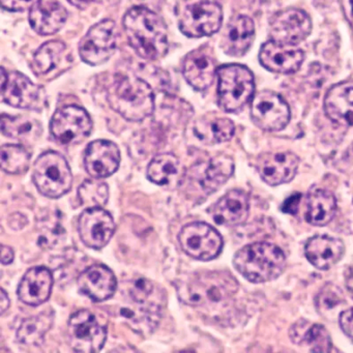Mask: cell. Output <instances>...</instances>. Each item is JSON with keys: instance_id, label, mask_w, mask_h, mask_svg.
<instances>
[{"instance_id": "obj_1", "label": "cell", "mask_w": 353, "mask_h": 353, "mask_svg": "<svg viewBox=\"0 0 353 353\" xmlns=\"http://www.w3.org/2000/svg\"><path fill=\"white\" fill-rule=\"evenodd\" d=\"M130 45L142 59L156 61L168 52V34L160 16L148 8L135 7L123 17Z\"/></svg>"}, {"instance_id": "obj_2", "label": "cell", "mask_w": 353, "mask_h": 353, "mask_svg": "<svg viewBox=\"0 0 353 353\" xmlns=\"http://www.w3.org/2000/svg\"><path fill=\"white\" fill-rule=\"evenodd\" d=\"M113 110L130 121H141L154 110V96L150 84L137 77L117 74L107 90Z\"/></svg>"}, {"instance_id": "obj_3", "label": "cell", "mask_w": 353, "mask_h": 353, "mask_svg": "<svg viewBox=\"0 0 353 353\" xmlns=\"http://www.w3.org/2000/svg\"><path fill=\"white\" fill-rule=\"evenodd\" d=\"M233 265L250 282H270L284 272L286 257L276 245L255 243L245 245L235 254Z\"/></svg>"}, {"instance_id": "obj_4", "label": "cell", "mask_w": 353, "mask_h": 353, "mask_svg": "<svg viewBox=\"0 0 353 353\" xmlns=\"http://www.w3.org/2000/svg\"><path fill=\"white\" fill-rule=\"evenodd\" d=\"M219 105L226 112L241 110L253 99L255 82L252 72L241 65H223L218 69Z\"/></svg>"}, {"instance_id": "obj_5", "label": "cell", "mask_w": 353, "mask_h": 353, "mask_svg": "<svg viewBox=\"0 0 353 353\" xmlns=\"http://www.w3.org/2000/svg\"><path fill=\"white\" fill-rule=\"evenodd\" d=\"M32 179L39 192L52 199L65 195L73 183L69 163L57 152H47L39 157L34 163Z\"/></svg>"}, {"instance_id": "obj_6", "label": "cell", "mask_w": 353, "mask_h": 353, "mask_svg": "<svg viewBox=\"0 0 353 353\" xmlns=\"http://www.w3.org/2000/svg\"><path fill=\"white\" fill-rule=\"evenodd\" d=\"M222 21V8L210 0L185 6L179 14V28L189 38L212 36L220 30Z\"/></svg>"}, {"instance_id": "obj_7", "label": "cell", "mask_w": 353, "mask_h": 353, "mask_svg": "<svg viewBox=\"0 0 353 353\" xmlns=\"http://www.w3.org/2000/svg\"><path fill=\"white\" fill-rule=\"evenodd\" d=\"M68 336L72 349L76 352H99L106 342L107 328L94 313L81 310L70 318Z\"/></svg>"}, {"instance_id": "obj_8", "label": "cell", "mask_w": 353, "mask_h": 353, "mask_svg": "<svg viewBox=\"0 0 353 353\" xmlns=\"http://www.w3.org/2000/svg\"><path fill=\"white\" fill-rule=\"evenodd\" d=\"M179 241L187 255L200 261H210L218 257L224 243L220 233L203 222L185 225L179 232Z\"/></svg>"}, {"instance_id": "obj_9", "label": "cell", "mask_w": 353, "mask_h": 353, "mask_svg": "<svg viewBox=\"0 0 353 353\" xmlns=\"http://www.w3.org/2000/svg\"><path fill=\"white\" fill-rule=\"evenodd\" d=\"M119 30L112 20H103L92 26L79 45L82 61L90 65L106 63L117 47Z\"/></svg>"}, {"instance_id": "obj_10", "label": "cell", "mask_w": 353, "mask_h": 353, "mask_svg": "<svg viewBox=\"0 0 353 353\" xmlns=\"http://www.w3.org/2000/svg\"><path fill=\"white\" fill-rule=\"evenodd\" d=\"M237 292V283L232 276L212 272L191 283L183 299L194 305H216L232 299Z\"/></svg>"}, {"instance_id": "obj_11", "label": "cell", "mask_w": 353, "mask_h": 353, "mask_svg": "<svg viewBox=\"0 0 353 353\" xmlns=\"http://www.w3.org/2000/svg\"><path fill=\"white\" fill-rule=\"evenodd\" d=\"M92 129L90 114L74 105L57 110L50 123L53 138L63 145L81 143L90 136Z\"/></svg>"}, {"instance_id": "obj_12", "label": "cell", "mask_w": 353, "mask_h": 353, "mask_svg": "<svg viewBox=\"0 0 353 353\" xmlns=\"http://www.w3.org/2000/svg\"><path fill=\"white\" fill-rule=\"evenodd\" d=\"M251 117L259 129L278 132L288 125L290 109L280 94L263 90L252 99Z\"/></svg>"}, {"instance_id": "obj_13", "label": "cell", "mask_w": 353, "mask_h": 353, "mask_svg": "<svg viewBox=\"0 0 353 353\" xmlns=\"http://www.w3.org/2000/svg\"><path fill=\"white\" fill-rule=\"evenodd\" d=\"M78 231L86 247L101 250L108 245L114 234V220L102 208H86L78 220Z\"/></svg>"}, {"instance_id": "obj_14", "label": "cell", "mask_w": 353, "mask_h": 353, "mask_svg": "<svg viewBox=\"0 0 353 353\" xmlns=\"http://www.w3.org/2000/svg\"><path fill=\"white\" fill-rule=\"evenodd\" d=\"M311 30V19L301 10H285L274 15L270 21L272 41L283 45L294 46L303 42Z\"/></svg>"}, {"instance_id": "obj_15", "label": "cell", "mask_w": 353, "mask_h": 353, "mask_svg": "<svg viewBox=\"0 0 353 353\" xmlns=\"http://www.w3.org/2000/svg\"><path fill=\"white\" fill-rule=\"evenodd\" d=\"M216 61L212 48L202 46L185 57L183 74L188 83L196 90H205L216 77Z\"/></svg>"}, {"instance_id": "obj_16", "label": "cell", "mask_w": 353, "mask_h": 353, "mask_svg": "<svg viewBox=\"0 0 353 353\" xmlns=\"http://www.w3.org/2000/svg\"><path fill=\"white\" fill-rule=\"evenodd\" d=\"M299 159L290 152H266L257 160V170L270 185L287 183L294 179Z\"/></svg>"}, {"instance_id": "obj_17", "label": "cell", "mask_w": 353, "mask_h": 353, "mask_svg": "<svg viewBox=\"0 0 353 353\" xmlns=\"http://www.w3.org/2000/svg\"><path fill=\"white\" fill-rule=\"evenodd\" d=\"M121 163V152L117 144L107 140H96L88 146L84 166L88 174L100 179L117 172Z\"/></svg>"}, {"instance_id": "obj_18", "label": "cell", "mask_w": 353, "mask_h": 353, "mask_svg": "<svg viewBox=\"0 0 353 353\" xmlns=\"http://www.w3.org/2000/svg\"><path fill=\"white\" fill-rule=\"evenodd\" d=\"M260 63L268 71L278 74H292L299 71L305 61L301 49L270 40L262 46Z\"/></svg>"}, {"instance_id": "obj_19", "label": "cell", "mask_w": 353, "mask_h": 353, "mask_svg": "<svg viewBox=\"0 0 353 353\" xmlns=\"http://www.w3.org/2000/svg\"><path fill=\"white\" fill-rule=\"evenodd\" d=\"M79 290L96 303L111 299L117 292V280L112 270L103 264H96L80 274Z\"/></svg>"}, {"instance_id": "obj_20", "label": "cell", "mask_w": 353, "mask_h": 353, "mask_svg": "<svg viewBox=\"0 0 353 353\" xmlns=\"http://www.w3.org/2000/svg\"><path fill=\"white\" fill-rule=\"evenodd\" d=\"M52 287V272L44 266H38L28 270L22 278L18 287V296L26 305L37 307L48 301Z\"/></svg>"}, {"instance_id": "obj_21", "label": "cell", "mask_w": 353, "mask_h": 353, "mask_svg": "<svg viewBox=\"0 0 353 353\" xmlns=\"http://www.w3.org/2000/svg\"><path fill=\"white\" fill-rule=\"evenodd\" d=\"M249 198L245 192L232 190L210 208L212 220L219 225L233 227L245 222L249 216Z\"/></svg>"}, {"instance_id": "obj_22", "label": "cell", "mask_w": 353, "mask_h": 353, "mask_svg": "<svg viewBox=\"0 0 353 353\" xmlns=\"http://www.w3.org/2000/svg\"><path fill=\"white\" fill-rule=\"evenodd\" d=\"M67 19V10L59 0H38L30 8V26L42 36L59 32Z\"/></svg>"}, {"instance_id": "obj_23", "label": "cell", "mask_w": 353, "mask_h": 353, "mask_svg": "<svg viewBox=\"0 0 353 353\" xmlns=\"http://www.w3.org/2000/svg\"><path fill=\"white\" fill-rule=\"evenodd\" d=\"M41 88L20 73L9 74L8 80L1 85V96L7 104L20 109H34L39 106Z\"/></svg>"}, {"instance_id": "obj_24", "label": "cell", "mask_w": 353, "mask_h": 353, "mask_svg": "<svg viewBox=\"0 0 353 353\" xmlns=\"http://www.w3.org/2000/svg\"><path fill=\"white\" fill-rule=\"evenodd\" d=\"M324 109L328 119L336 125H353V81L332 86L324 100Z\"/></svg>"}, {"instance_id": "obj_25", "label": "cell", "mask_w": 353, "mask_h": 353, "mask_svg": "<svg viewBox=\"0 0 353 353\" xmlns=\"http://www.w3.org/2000/svg\"><path fill=\"white\" fill-rule=\"evenodd\" d=\"M254 36L255 26L253 20L247 16H236L229 22L223 34V50L230 57H243L251 47Z\"/></svg>"}, {"instance_id": "obj_26", "label": "cell", "mask_w": 353, "mask_h": 353, "mask_svg": "<svg viewBox=\"0 0 353 353\" xmlns=\"http://www.w3.org/2000/svg\"><path fill=\"white\" fill-rule=\"evenodd\" d=\"M345 252L340 239L326 235L312 237L305 245V257L312 265L320 270H330L338 263Z\"/></svg>"}, {"instance_id": "obj_27", "label": "cell", "mask_w": 353, "mask_h": 353, "mask_svg": "<svg viewBox=\"0 0 353 353\" xmlns=\"http://www.w3.org/2000/svg\"><path fill=\"white\" fill-rule=\"evenodd\" d=\"M234 164L227 156H218L200 165L198 183L202 191L210 195L220 189L232 175Z\"/></svg>"}, {"instance_id": "obj_28", "label": "cell", "mask_w": 353, "mask_h": 353, "mask_svg": "<svg viewBox=\"0 0 353 353\" xmlns=\"http://www.w3.org/2000/svg\"><path fill=\"white\" fill-rule=\"evenodd\" d=\"M305 220L314 226H325L334 219L336 200L334 194L323 189L312 190L305 202Z\"/></svg>"}, {"instance_id": "obj_29", "label": "cell", "mask_w": 353, "mask_h": 353, "mask_svg": "<svg viewBox=\"0 0 353 353\" xmlns=\"http://www.w3.org/2000/svg\"><path fill=\"white\" fill-rule=\"evenodd\" d=\"M234 123L230 119L214 114L198 119L194 127L198 139L210 145L229 141L234 135Z\"/></svg>"}, {"instance_id": "obj_30", "label": "cell", "mask_w": 353, "mask_h": 353, "mask_svg": "<svg viewBox=\"0 0 353 353\" xmlns=\"http://www.w3.org/2000/svg\"><path fill=\"white\" fill-rule=\"evenodd\" d=\"M292 342L309 348L311 352H330L332 339L327 330L320 324L296 323L290 330Z\"/></svg>"}, {"instance_id": "obj_31", "label": "cell", "mask_w": 353, "mask_h": 353, "mask_svg": "<svg viewBox=\"0 0 353 353\" xmlns=\"http://www.w3.org/2000/svg\"><path fill=\"white\" fill-rule=\"evenodd\" d=\"M1 132L7 137L21 142H34L40 138L42 127L38 121L30 117L3 114L1 117Z\"/></svg>"}, {"instance_id": "obj_32", "label": "cell", "mask_w": 353, "mask_h": 353, "mask_svg": "<svg viewBox=\"0 0 353 353\" xmlns=\"http://www.w3.org/2000/svg\"><path fill=\"white\" fill-rule=\"evenodd\" d=\"M67 47L61 41H51L40 47L34 57V71L38 76L52 73L63 63Z\"/></svg>"}, {"instance_id": "obj_33", "label": "cell", "mask_w": 353, "mask_h": 353, "mask_svg": "<svg viewBox=\"0 0 353 353\" xmlns=\"http://www.w3.org/2000/svg\"><path fill=\"white\" fill-rule=\"evenodd\" d=\"M52 322L53 316L50 313H41L34 317L28 318L22 322L16 334L18 341L26 346H39L52 326Z\"/></svg>"}, {"instance_id": "obj_34", "label": "cell", "mask_w": 353, "mask_h": 353, "mask_svg": "<svg viewBox=\"0 0 353 353\" xmlns=\"http://www.w3.org/2000/svg\"><path fill=\"white\" fill-rule=\"evenodd\" d=\"M179 171V160L172 154H162L154 157L148 165V176L157 185H168Z\"/></svg>"}, {"instance_id": "obj_35", "label": "cell", "mask_w": 353, "mask_h": 353, "mask_svg": "<svg viewBox=\"0 0 353 353\" xmlns=\"http://www.w3.org/2000/svg\"><path fill=\"white\" fill-rule=\"evenodd\" d=\"M1 168L9 174H22L30 168V154L26 148L15 144L3 145L0 150Z\"/></svg>"}, {"instance_id": "obj_36", "label": "cell", "mask_w": 353, "mask_h": 353, "mask_svg": "<svg viewBox=\"0 0 353 353\" xmlns=\"http://www.w3.org/2000/svg\"><path fill=\"white\" fill-rule=\"evenodd\" d=\"M78 197L84 208H102L108 202V185L103 181L88 179L80 185Z\"/></svg>"}, {"instance_id": "obj_37", "label": "cell", "mask_w": 353, "mask_h": 353, "mask_svg": "<svg viewBox=\"0 0 353 353\" xmlns=\"http://www.w3.org/2000/svg\"><path fill=\"white\" fill-rule=\"evenodd\" d=\"M152 293H154V285L145 278H139L134 281L131 289H130L132 299L140 305L148 303Z\"/></svg>"}, {"instance_id": "obj_38", "label": "cell", "mask_w": 353, "mask_h": 353, "mask_svg": "<svg viewBox=\"0 0 353 353\" xmlns=\"http://www.w3.org/2000/svg\"><path fill=\"white\" fill-rule=\"evenodd\" d=\"M330 287H332L330 285L326 286V288L323 289L318 296L319 307L325 310L334 309L342 301L340 290L336 289V287H332V288H330Z\"/></svg>"}, {"instance_id": "obj_39", "label": "cell", "mask_w": 353, "mask_h": 353, "mask_svg": "<svg viewBox=\"0 0 353 353\" xmlns=\"http://www.w3.org/2000/svg\"><path fill=\"white\" fill-rule=\"evenodd\" d=\"M339 320L343 332L353 341V307L342 312Z\"/></svg>"}, {"instance_id": "obj_40", "label": "cell", "mask_w": 353, "mask_h": 353, "mask_svg": "<svg viewBox=\"0 0 353 353\" xmlns=\"http://www.w3.org/2000/svg\"><path fill=\"white\" fill-rule=\"evenodd\" d=\"M34 0H1L3 9L11 12H23L32 5Z\"/></svg>"}, {"instance_id": "obj_41", "label": "cell", "mask_w": 353, "mask_h": 353, "mask_svg": "<svg viewBox=\"0 0 353 353\" xmlns=\"http://www.w3.org/2000/svg\"><path fill=\"white\" fill-rule=\"evenodd\" d=\"M301 194L296 193L290 196L282 206V210L286 214H295L299 210V203H301Z\"/></svg>"}, {"instance_id": "obj_42", "label": "cell", "mask_w": 353, "mask_h": 353, "mask_svg": "<svg viewBox=\"0 0 353 353\" xmlns=\"http://www.w3.org/2000/svg\"><path fill=\"white\" fill-rule=\"evenodd\" d=\"M14 261V251L7 245L1 247V263L3 265L11 264Z\"/></svg>"}, {"instance_id": "obj_43", "label": "cell", "mask_w": 353, "mask_h": 353, "mask_svg": "<svg viewBox=\"0 0 353 353\" xmlns=\"http://www.w3.org/2000/svg\"><path fill=\"white\" fill-rule=\"evenodd\" d=\"M0 292H1V295H0V313L3 315L10 307V299L9 295L7 294L5 289H1Z\"/></svg>"}, {"instance_id": "obj_44", "label": "cell", "mask_w": 353, "mask_h": 353, "mask_svg": "<svg viewBox=\"0 0 353 353\" xmlns=\"http://www.w3.org/2000/svg\"><path fill=\"white\" fill-rule=\"evenodd\" d=\"M99 0H69L71 5L75 6L78 9H86L92 3H97Z\"/></svg>"}]
</instances>
